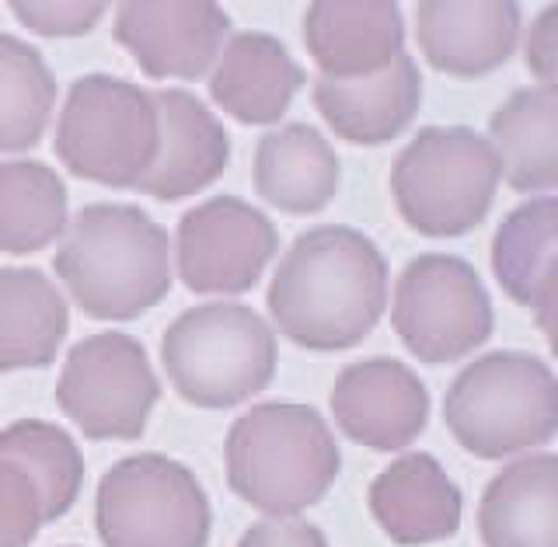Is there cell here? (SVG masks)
Masks as SVG:
<instances>
[{
	"label": "cell",
	"mask_w": 558,
	"mask_h": 547,
	"mask_svg": "<svg viewBox=\"0 0 558 547\" xmlns=\"http://www.w3.org/2000/svg\"><path fill=\"white\" fill-rule=\"evenodd\" d=\"M266 300L279 335L293 345L353 349L388 307V258L353 227H314L279 262Z\"/></svg>",
	"instance_id": "6da1fadb"
},
{
	"label": "cell",
	"mask_w": 558,
	"mask_h": 547,
	"mask_svg": "<svg viewBox=\"0 0 558 547\" xmlns=\"http://www.w3.org/2000/svg\"><path fill=\"white\" fill-rule=\"evenodd\" d=\"M52 269L95 321H130L171 290L168 231L130 203H92L63 231Z\"/></svg>",
	"instance_id": "7a4b0ae2"
},
{
	"label": "cell",
	"mask_w": 558,
	"mask_h": 547,
	"mask_svg": "<svg viewBox=\"0 0 558 547\" xmlns=\"http://www.w3.org/2000/svg\"><path fill=\"white\" fill-rule=\"evenodd\" d=\"M231 491L272 520H293L318 506L342 471L328 422L311 404L262 401L227 433Z\"/></svg>",
	"instance_id": "3957f363"
},
{
	"label": "cell",
	"mask_w": 558,
	"mask_h": 547,
	"mask_svg": "<svg viewBox=\"0 0 558 547\" xmlns=\"http://www.w3.org/2000/svg\"><path fill=\"white\" fill-rule=\"evenodd\" d=\"M444 422L482 461L537 450L551 443L558 429V380L531 352H488L453 377Z\"/></svg>",
	"instance_id": "277c9868"
},
{
	"label": "cell",
	"mask_w": 558,
	"mask_h": 547,
	"mask_svg": "<svg viewBox=\"0 0 558 547\" xmlns=\"http://www.w3.org/2000/svg\"><path fill=\"white\" fill-rule=\"evenodd\" d=\"M161 363L189 404L231 409L272 384L276 335L244 304H203L168 325Z\"/></svg>",
	"instance_id": "5b68a950"
},
{
	"label": "cell",
	"mask_w": 558,
	"mask_h": 547,
	"mask_svg": "<svg viewBox=\"0 0 558 547\" xmlns=\"http://www.w3.org/2000/svg\"><path fill=\"white\" fill-rule=\"evenodd\" d=\"M499 179V157L485 136L468 126H426L398 154L391 192L412 231L461 238L488 217Z\"/></svg>",
	"instance_id": "8992f818"
},
{
	"label": "cell",
	"mask_w": 558,
	"mask_h": 547,
	"mask_svg": "<svg viewBox=\"0 0 558 547\" xmlns=\"http://www.w3.org/2000/svg\"><path fill=\"white\" fill-rule=\"evenodd\" d=\"M161 147L154 98L122 77L87 74L70 84L57 122V157L70 174L109 189H136Z\"/></svg>",
	"instance_id": "52a82bcc"
},
{
	"label": "cell",
	"mask_w": 558,
	"mask_h": 547,
	"mask_svg": "<svg viewBox=\"0 0 558 547\" xmlns=\"http://www.w3.org/2000/svg\"><path fill=\"white\" fill-rule=\"evenodd\" d=\"M95 531L105 547H206L214 513L185 464L165 453H133L101 474Z\"/></svg>",
	"instance_id": "ba28073f"
},
{
	"label": "cell",
	"mask_w": 558,
	"mask_h": 547,
	"mask_svg": "<svg viewBox=\"0 0 558 547\" xmlns=\"http://www.w3.org/2000/svg\"><path fill=\"white\" fill-rule=\"evenodd\" d=\"M391 328L415 360L429 366L453 363L488 342L493 300L464 258L418 255L395 287Z\"/></svg>",
	"instance_id": "9c48e42d"
},
{
	"label": "cell",
	"mask_w": 558,
	"mask_h": 547,
	"mask_svg": "<svg viewBox=\"0 0 558 547\" xmlns=\"http://www.w3.org/2000/svg\"><path fill=\"white\" fill-rule=\"evenodd\" d=\"M161 398L147 349L133 335L101 331L77 342L63 363L57 401L87 439H140Z\"/></svg>",
	"instance_id": "30bf717a"
},
{
	"label": "cell",
	"mask_w": 558,
	"mask_h": 547,
	"mask_svg": "<svg viewBox=\"0 0 558 547\" xmlns=\"http://www.w3.org/2000/svg\"><path fill=\"white\" fill-rule=\"evenodd\" d=\"M279 252V234L258 206L214 196L179 220L174 262L192 293H244Z\"/></svg>",
	"instance_id": "8fae6325"
},
{
	"label": "cell",
	"mask_w": 558,
	"mask_h": 547,
	"mask_svg": "<svg viewBox=\"0 0 558 547\" xmlns=\"http://www.w3.org/2000/svg\"><path fill=\"white\" fill-rule=\"evenodd\" d=\"M331 415L353 443L395 453L423 436L429 422V391L401 360H363L336 377Z\"/></svg>",
	"instance_id": "7c38bea8"
},
{
	"label": "cell",
	"mask_w": 558,
	"mask_h": 547,
	"mask_svg": "<svg viewBox=\"0 0 558 547\" xmlns=\"http://www.w3.org/2000/svg\"><path fill=\"white\" fill-rule=\"evenodd\" d=\"M116 39L147 77L196 81L217 63L231 17L220 4H119Z\"/></svg>",
	"instance_id": "4fadbf2b"
},
{
	"label": "cell",
	"mask_w": 558,
	"mask_h": 547,
	"mask_svg": "<svg viewBox=\"0 0 558 547\" xmlns=\"http://www.w3.org/2000/svg\"><path fill=\"white\" fill-rule=\"evenodd\" d=\"M157 122H161V147L147 179L136 189L150 199L179 203L214 185L231 165V136L223 122L192 95L168 87L154 92Z\"/></svg>",
	"instance_id": "5bb4252c"
},
{
	"label": "cell",
	"mask_w": 558,
	"mask_h": 547,
	"mask_svg": "<svg viewBox=\"0 0 558 547\" xmlns=\"http://www.w3.org/2000/svg\"><path fill=\"white\" fill-rule=\"evenodd\" d=\"M304 46L325 81H363L401 57L405 22L388 0H318L304 14Z\"/></svg>",
	"instance_id": "9a60e30c"
},
{
	"label": "cell",
	"mask_w": 558,
	"mask_h": 547,
	"mask_svg": "<svg viewBox=\"0 0 558 547\" xmlns=\"http://www.w3.org/2000/svg\"><path fill=\"white\" fill-rule=\"evenodd\" d=\"M371 513L401 547L450 540L461 531V488L433 453H401L371 482Z\"/></svg>",
	"instance_id": "2e32d148"
},
{
	"label": "cell",
	"mask_w": 558,
	"mask_h": 547,
	"mask_svg": "<svg viewBox=\"0 0 558 547\" xmlns=\"http://www.w3.org/2000/svg\"><path fill=\"white\" fill-rule=\"evenodd\" d=\"M520 39V4H447L423 0L415 8V42L426 63L450 77L493 74L513 57Z\"/></svg>",
	"instance_id": "e0dca14e"
},
{
	"label": "cell",
	"mask_w": 558,
	"mask_h": 547,
	"mask_svg": "<svg viewBox=\"0 0 558 547\" xmlns=\"http://www.w3.org/2000/svg\"><path fill=\"white\" fill-rule=\"evenodd\" d=\"M493 272L513 304L534 314L555 345L558 314V203L537 196L520 203L493 238Z\"/></svg>",
	"instance_id": "ac0fdd59"
},
{
	"label": "cell",
	"mask_w": 558,
	"mask_h": 547,
	"mask_svg": "<svg viewBox=\"0 0 558 547\" xmlns=\"http://www.w3.org/2000/svg\"><path fill=\"white\" fill-rule=\"evenodd\" d=\"M314 109L339 139L356 147H380L409 130L423 105V77L412 57H401L363 81H314Z\"/></svg>",
	"instance_id": "d6986e66"
},
{
	"label": "cell",
	"mask_w": 558,
	"mask_h": 547,
	"mask_svg": "<svg viewBox=\"0 0 558 547\" xmlns=\"http://www.w3.org/2000/svg\"><path fill=\"white\" fill-rule=\"evenodd\" d=\"M304 81V70L293 63L276 35L238 32L227 39L214 63L209 98L244 126H266V122H279L287 116Z\"/></svg>",
	"instance_id": "ffe728a7"
},
{
	"label": "cell",
	"mask_w": 558,
	"mask_h": 547,
	"mask_svg": "<svg viewBox=\"0 0 558 547\" xmlns=\"http://www.w3.org/2000/svg\"><path fill=\"white\" fill-rule=\"evenodd\" d=\"M485 547H558V457L531 453L502 467L478 502Z\"/></svg>",
	"instance_id": "44dd1931"
},
{
	"label": "cell",
	"mask_w": 558,
	"mask_h": 547,
	"mask_svg": "<svg viewBox=\"0 0 558 547\" xmlns=\"http://www.w3.org/2000/svg\"><path fill=\"white\" fill-rule=\"evenodd\" d=\"M342 161L328 139L307 122H287L258 139L255 192L262 203L293 217H307L336 199Z\"/></svg>",
	"instance_id": "7402d4cb"
},
{
	"label": "cell",
	"mask_w": 558,
	"mask_h": 547,
	"mask_svg": "<svg viewBox=\"0 0 558 547\" xmlns=\"http://www.w3.org/2000/svg\"><path fill=\"white\" fill-rule=\"evenodd\" d=\"M488 147L513 192H551L558 185V92L520 87L488 119Z\"/></svg>",
	"instance_id": "603a6c76"
},
{
	"label": "cell",
	"mask_w": 558,
	"mask_h": 547,
	"mask_svg": "<svg viewBox=\"0 0 558 547\" xmlns=\"http://www.w3.org/2000/svg\"><path fill=\"white\" fill-rule=\"evenodd\" d=\"M66 331V300L39 269H0V374L49 366Z\"/></svg>",
	"instance_id": "cb8c5ba5"
},
{
	"label": "cell",
	"mask_w": 558,
	"mask_h": 547,
	"mask_svg": "<svg viewBox=\"0 0 558 547\" xmlns=\"http://www.w3.org/2000/svg\"><path fill=\"white\" fill-rule=\"evenodd\" d=\"M66 231V185L43 161L0 165V252L32 255Z\"/></svg>",
	"instance_id": "d4e9b609"
},
{
	"label": "cell",
	"mask_w": 558,
	"mask_h": 547,
	"mask_svg": "<svg viewBox=\"0 0 558 547\" xmlns=\"http://www.w3.org/2000/svg\"><path fill=\"white\" fill-rule=\"evenodd\" d=\"M0 457L22 467L39 488L43 523L63 520L84 485V457L66 429L43 418H22L0 433Z\"/></svg>",
	"instance_id": "484cf974"
},
{
	"label": "cell",
	"mask_w": 558,
	"mask_h": 547,
	"mask_svg": "<svg viewBox=\"0 0 558 547\" xmlns=\"http://www.w3.org/2000/svg\"><path fill=\"white\" fill-rule=\"evenodd\" d=\"M52 105H57V77L46 57L17 35L0 32V154L39 144Z\"/></svg>",
	"instance_id": "4316f807"
},
{
	"label": "cell",
	"mask_w": 558,
	"mask_h": 547,
	"mask_svg": "<svg viewBox=\"0 0 558 547\" xmlns=\"http://www.w3.org/2000/svg\"><path fill=\"white\" fill-rule=\"evenodd\" d=\"M43 531V499L28 474L0 457V547H28Z\"/></svg>",
	"instance_id": "83f0119b"
},
{
	"label": "cell",
	"mask_w": 558,
	"mask_h": 547,
	"mask_svg": "<svg viewBox=\"0 0 558 547\" xmlns=\"http://www.w3.org/2000/svg\"><path fill=\"white\" fill-rule=\"evenodd\" d=\"M109 4H39V0H14L11 11L28 32L46 39H74L92 32Z\"/></svg>",
	"instance_id": "f1b7e54d"
},
{
	"label": "cell",
	"mask_w": 558,
	"mask_h": 547,
	"mask_svg": "<svg viewBox=\"0 0 558 547\" xmlns=\"http://www.w3.org/2000/svg\"><path fill=\"white\" fill-rule=\"evenodd\" d=\"M523 57H527V70L541 81V87H555V77H558V8L555 4H548L531 22Z\"/></svg>",
	"instance_id": "f546056e"
},
{
	"label": "cell",
	"mask_w": 558,
	"mask_h": 547,
	"mask_svg": "<svg viewBox=\"0 0 558 547\" xmlns=\"http://www.w3.org/2000/svg\"><path fill=\"white\" fill-rule=\"evenodd\" d=\"M238 547H328L325 534L307 520H262L241 534Z\"/></svg>",
	"instance_id": "4dcf8cb0"
}]
</instances>
